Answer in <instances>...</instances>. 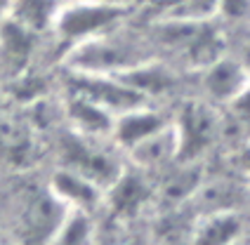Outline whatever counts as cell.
Returning a JSON list of instances; mask_svg holds the SVG:
<instances>
[{
	"label": "cell",
	"mask_w": 250,
	"mask_h": 245,
	"mask_svg": "<svg viewBox=\"0 0 250 245\" xmlns=\"http://www.w3.org/2000/svg\"><path fill=\"white\" fill-rule=\"evenodd\" d=\"M62 151H64L66 167L78 170L81 175L90 177L92 182H97L102 189H109L113 182L121 177V172H123L121 165L116 163V158L95 144V137L71 132L66 137Z\"/></svg>",
	"instance_id": "cell-4"
},
{
	"label": "cell",
	"mask_w": 250,
	"mask_h": 245,
	"mask_svg": "<svg viewBox=\"0 0 250 245\" xmlns=\"http://www.w3.org/2000/svg\"><path fill=\"white\" fill-rule=\"evenodd\" d=\"M234 106H236L238 111H243V113H248L250 116V82H248V87L243 90V95L234 102Z\"/></svg>",
	"instance_id": "cell-18"
},
{
	"label": "cell",
	"mask_w": 250,
	"mask_h": 245,
	"mask_svg": "<svg viewBox=\"0 0 250 245\" xmlns=\"http://www.w3.org/2000/svg\"><path fill=\"white\" fill-rule=\"evenodd\" d=\"M220 14V0H180L166 12H161L163 21L177 24H210Z\"/></svg>",
	"instance_id": "cell-16"
},
{
	"label": "cell",
	"mask_w": 250,
	"mask_h": 245,
	"mask_svg": "<svg viewBox=\"0 0 250 245\" xmlns=\"http://www.w3.org/2000/svg\"><path fill=\"white\" fill-rule=\"evenodd\" d=\"M7 10H10V0H0V21L7 17Z\"/></svg>",
	"instance_id": "cell-19"
},
{
	"label": "cell",
	"mask_w": 250,
	"mask_h": 245,
	"mask_svg": "<svg viewBox=\"0 0 250 245\" xmlns=\"http://www.w3.org/2000/svg\"><path fill=\"white\" fill-rule=\"evenodd\" d=\"M66 205L47 189H28L17 207V238L24 243H52Z\"/></svg>",
	"instance_id": "cell-3"
},
{
	"label": "cell",
	"mask_w": 250,
	"mask_h": 245,
	"mask_svg": "<svg viewBox=\"0 0 250 245\" xmlns=\"http://www.w3.org/2000/svg\"><path fill=\"white\" fill-rule=\"evenodd\" d=\"M59 10H62L59 0H10V10L5 19L38 36L55 28Z\"/></svg>",
	"instance_id": "cell-13"
},
{
	"label": "cell",
	"mask_w": 250,
	"mask_h": 245,
	"mask_svg": "<svg viewBox=\"0 0 250 245\" xmlns=\"http://www.w3.org/2000/svg\"><path fill=\"white\" fill-rule=\"evenodd\" d=\"M33 130L24 118L7 109H0V153L5 161L14 165H24L33 158Z\"/></svg>",
	"instance_id": "cell-9"
},
{
	"label": "cell",
	"mask_w": 250,
	"mask_h": 245,
	"mask_svg": "<svg viewBox=\"0 0 250 245\" xmlns=\"http://www.w3.org/2000/svg\"><path fill=\"white\" fill-rule=\"evenodd\" d=\"M180 137V153H198L215 137V118L206 106H187L182 118L175 122Z\"/></svg>",
	"instance_id": "cell-12"
},
{
	"label": "cell",
	"mask_w": 250,
	"mask_h": 245,
	"mask_svg": "<svg viewBox=\"0 0 250 245\" xmlns=\"http://www.w3.org/2000/svg\"><path fill=\"white\" fill-rule=\"evenodd\" d=\"M31 52H33V33L2 19L0 21V71L19 78L31 59Z\"/></svg>",
	"instance_id": "cell-11"
},
{
	"label": "cell",
	"mask_w": 250,
	"mask_h": 245,
	"mask_svg": "<svg viewBox=\"0 0 250 245\" xmlns=\"http://www.w3.org/2000/svg\"><path fill=\"white\" fill-rule=\"evenodd\" d=\"M127 14L123 2L113 0H73L69 5H62L57 14L55 33L59 41L71 47L85 41H92L97 36L111 33Z\"/></svg>",
	"instance_id": "cell-1"
},
{
	"label": "cell",
	"mask_w": 250,
	"mask_h": 245,
	"mask_svg": "<svg viewBox=\"0 0 250 245\" xmlns=\"http://www.w3.org/2000/svg\"><path fill=\"white\" fill-rule=\"evenodd\" d=\"M69 59L73 73H104V76H116L146 61L132 42L111 38V33H104L71 47Z\"/></svg>",
	"instance_id": "cell-2"
},
{
	"label": "cell",
	"mask_w": 250,
	"mask_h": 245,
	"mask_svg": "<svg viewBox=\"0 0 250 245\" xmlns=\"http://www.w3.org/2000/svg\"><path fill=\"white\" fill-rule=\"evenodd\" d=\"M243 231V222L231 207L210 210L206 217L196 224V243H231Z\"/></svg>",
	"instance_id": "cell-14"
},
{
	"label": "cell",
	"mask_w": 250,
	"mask_h": 245,
	"mask_svg": "<svg viewBox=\"0 0 250 245\" xmlns=\"http://www.w3.org/2000/svg\"><path fill=\"white\" fill-rule=\"evenodd\" d=\"M167 122L170 121H167L163 113H158V111L149 109L146 104H142V106L127 109L116 116L111 137L127 151V149H132L135 144H139L142 139H146L149 135H153L156 130L166 127Z\"/></svg>",
	"instance_id": "cell-7"
},
{
	"label": "cell",
	"mask_w": 250,
	"mask_h": 245,
	"mask_svg": "<svg viewBox=\"0 0 250 245\" xmlns=\"http://www.w3.org/2000/svg\"><path fill=\"white\" fill-rule=\"evenodd\" d=\"M50 191L66 207H83V210H92L102 201V193H104V189L97 182H92L90 177H85L78 170L66 167V165L52 175Z\"/></svg>",
	"instance_id": "cell-6"
},
{
	"label": "cell",
	"mask_w": 250,
	"mask_h": 245,
	"mask_svg": "<svg viewBox=\"0 0 250 245\" xmlns=\"http://www.w3.org/2000/svg\"><path fill=\"white\" fill-rule=\"evenodd\" d=\"M203 87L212 99L224 102V104H234L238 97L243 95V90L250 82V71L241 59H229V57H217L215 61H210L208 66H203Z\"/></svg>",
	"instance_id": "cell-5"
},
{
	"label": "cell",
	"mask_w": 250,
	"mask_h": 245,
	"mask_svg": "<svg viewBox=\"0 0 250 245\" xmlns=\"http://www.w3.org/2000/svg\"><path fill=\"white\" fill-rule=\"evenodd\" d=\"M127 153L135 161V165L144 167V170L161 167V165L170 163L172 158L180 156V137H177L175 122H167L166 127L156 130L153 135L142 139L132 149H127Z\"/></svg>",
	"instance_id": "cell-8"
},
{
	"label": "cell",
	"mask_w": 250,
	"mask_h": 245,
	"mask_svg": "<svg viewBox=\"0 0 250 245\" xmlns=\"http://www.w3.org/2000/svg\"><path fill=\"white\" fill-rule=\"evenodd\" d=\"M66 116H69L73 132L95 137V139L111 135L113 121H116L111 111H106L104 106H99L97 102H92L83 95H76V92L71 95L69 104H66Z\"/></svg>",
	"instance_id": "cell-10"
},
{
	"label": "cell",
	"mask_w": 250,
	"mask_h": 245,
	"mask_svg": "<svg viewBox=\"0 0 250 245\" xmlns=\"http://www.w3.org/2000/svg\"><path fill=\"white\" fill-rule=\"evenodd\" d=\"M229 17H246L250 14V0H220V14Z\"/></svg>",
	"instance_id": "cell-17"
},
{
	"label": "cell",
	"mask_w": 250,
	"mask_h": 245,
	"mask_svg": "<svg viewBox=\"0 0 250 245\" xmlns=\"http://www.w3.org/2000/svg\"><path fill=\"white\" fill-rule=\"evenodd\" d=\"M95 217L92 210H83V207H66L64 217L57 226L55 241L52 243L62 245H83L95 241Z\"/></svg>",
	"instance_id": "cell-15"
}]
</instances>
